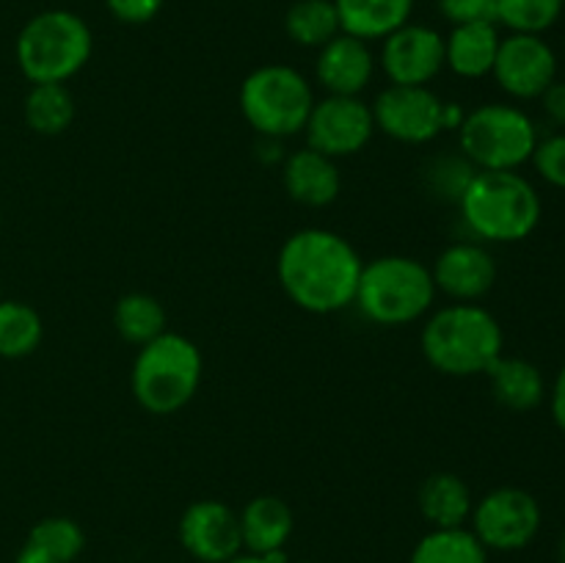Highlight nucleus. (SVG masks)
<instances>
[{
    "label": "nucleus",
    "mask_w": 565,
    "mask_h": 563,
    "mask_svg": "<svg viewBox=\"0 0 565 563\" xmlns=\"http://www.w3.org/2000/svg\"><path fill=\"white\" fill-rule=\"evenodd\" d=\"M362 268L353 243L323 226L292 232L276 257V276L285 296L312 315H334L351 307Z\"/></svg>",
    "instance_id": "obj_1"
},
{
    "label": "nucleus",
    "mask_w": 565,
    "mask_h": 563,
    "mask_svg": "<svg viewBox=\"0 0 565 563\" xmlns=\"http://www.w3.org/2000/svg\"><path fill=\"white\" fill-rule=\"evenodd\" d=\"M423 357L436 373L469 379L502 357L505 334L494 315L480 304H447L430 309L419 334Z\"/></svg>",
    "instance_id": "obj_2"
},
{
    "label": "nucleus",
    "mask_w": 565,
    "mask_h": 563,
    "mask_svg": "<svg viewBox=\"0 0 565 563\" xmlns=\"http://www.w3.org/2000/svg\"><path fill=\"white\" fill-rule=\"evenodd\" d=\"M204 359L196 342L177 331H163L138 348L130 370V390L138 406L154 417H169L196 397Z\"/></svg>",
    "instance_id": "obj_3"
},
{
    "label": "nucleus",
    "mask_w": 565,
    "mask_h": 563,
    "mask_svg": "<svg viewBox=\"0 0 565 563\" xmlns=\"http://www.w3.org/2000/svg\"><path fill=\"white\" fill-rule=\"evenodd\" d=\"M458 208L475 237L489 243L524 241L541 221L539 191L519 171H478Z\"/></svg>",
    "instance_id": "obj_4"
},
{
    "label": "nucleus",
    "mask_w": 565,
    "mask_h": 563,
    "mask_svg": "<svg viewBox=\"0 0 565 563\" xmlns=\"http://www.w3.org/2000/svg\"><path fill=\"white\" fill-rule=\"evenodd\" d=\"M436 285L430 265L406 254H384L364 263L359 276V312L375 326L397 329L425 318L434 309Z\"/></svg>",
    "instance_id": "obj_5"
},
{
    "label": "nucleus",
    "mask_w": 565,
    "mask_h": 563,
    "mask_svg": "<svg viewBox=\"0 0 565 563\" xmlns=\"http://www.w3.org/2000/svg\"><path fill=\"white\" fill-rule=\"evenodd\" d=\"M94 50L92 28L66 9L31 17L17 36L14 53L22 75L33 83H66L88 64Z\"/></svg>",
    "instance_id": "obj_6"
},
{
    "label": "nucleus",
    "mask_w": 565,
    "mask_h": 563,
    "mask_svg": "<svg viewBox=\"0 0 565 563\" xmlns=\"http://www.w3.org/2000/svg\"><path fill=\"white\" fill-rule=\"evenodd\" d=\"M243 119L252 125L259 138H285L298 136L307 127L309 114L315 105L312 83L287 64H265L248 72L241 83Z\"/></svg>",
    "instance_id": "obj_7"
},
{
    "label": "nucleus",
    "mask_w": 565,
    "mask_h": 563,
    "mask_svg": "<svg viewBox=\"0 0 565 563\" xmlns=\"http://www.w3.org/2000/svg\"><path fill=\"white\" fill-rule=\"evenodd\" d=\"M458 144L478 171H516L533 158L539 130L516 105L486 103L463 116Z\"/></svg>",
    "instance_id": "obj_8"
},
{
    "label": "nucleus",
    "mask_w": 565,
    "mask_h": 563,
    "mask_svg": "<svg viewBox=\"0 0 565 563\" xmlns=\"http://www.w3.org/2000/svg\"><path fill=\"white\" fill-rule=\"evenodd\" d=\"M469 522L486 550L516 552L539 535L541 506L519 486H500L475 502Z\"/></svg>",
    "instance_id": "obj_9"
},
{
    "label": "nucleus",
    "mask_w": 565,
    "mask_h": 563,
    "mask_svg": "<svg viewBox=\"0 0 565 563\" xmlns=\"http://www.w3.org/2000/svg\"><path fill=\"white\" fill-rule=\"evenodd\" d=\"M375 132L373 110L362 97H337L326 94L315 99L303 136L307 147L326 158H348L362 152Z\"/></svg>",
    "instance_id": "obj_10"
},
{
    "label": "nucleus",
    "mask_w": 565,
    "mask_h": 563,
    "mask_svg": "<svg viewBox=\"0 0 565 563\" xmlns=\"http://www.w3.org/2000/svg\"><path fill=\"white\" fill-rule=\"evenodd\" d=\"M375 130L397 144H428L441 130L445 99L430 86H386L370 105Z\"/></svg>",
    "instance_id": "obj_11"
},
{
    "label": "nucleus",
    "mask_w": 565,
    "mask_h": 563,
    "mask_svg": "<svg viewBox=\"0 0 565 563\" xmlns=\"http://www.w3.org/2000/svg\"><path fill=\"white\" fill-rule=\"evenodd\" d=\"M379 64L392 86H430L445 70V36L430 25L406 22L381 39Z\"/></svg>",
    "instance_id": "obj_12"
},
{
    "label": "nucleus",
    "mask_w": 565,
    "mask_h": 563,
    "mask_svg": "<svg viewBox=\"0 0 565 563\" xmlns=\"http://www.w3.org/2000/svg\"><path fill=\"white\" fill-rule=\"evenodd\" d=\"M491 75L508 97L541 99L557 81V55L544 36L511 33L500 42Z\"/></svg>",
    "instance_id": "obj_13"
},
{
    "label": "nucleus",
    "mask_w": 565,
    "mask_h": 563,
    "mask_svg": "<svg viewBox=\"0 0 565 563\" xmlns=\"http://www.w3.org/2000/svg\"><path fill=\"white\" fill-rule=\"evenodd\" d=\"M180 544L202 563H226L243 552L241 519L226 502L199 500L180 517Z\"/></svg>",
    "instance_id": "obj_14"
},
{
    "label": "nucleus",
    "mask_w": 565,
    "mask_h": 563,
    "mask_svg": "<svg viewBox=\"0 0 565 563\" xmlns=\"http://www.w3.org/2000/svg\"><path fill=\"white\" fill-rule=\"evenodd\" d=\"M436 293L458 304H478L489 296L497 282V259L483 243L458 241L441 248L436 263L430 265Z\"/></svg>",
    "instance_id": "obj_15"
},
{
    "label": "nucleus",
    "mask_w": 565,
    "mask_h": 563,
    "mask_svg": "<svg viewBox=\"0 0 565 563\" xmlns=\"http://www.w3.org/2000/svg\"><path fill=\"white\" fill-rule=\"evenodd\" d=\"M375 64L379 59H375L370 42L351 36V33H337L329 44L318 50L315 77L326 88V94L362 97V92L373 81Z\"/></svg>",
    "instance_id": "obj_16"
},
{
    "label": "nucleus",
    "mask_w": 565,
    "mask_h": 563,
    "mask_svg": "<svg viewBox=\"0 0 565 563\" xmlns=\"http://www.w3.org/2000/svg\"><path fill=\"white\" fill-rule=\"evenodd\" d=\"M281 185L292 202L318 210L329 208L340 196L342 177L334 158H326V155L303 147L285 155L281 160Z\"/></svg>",
    "instance_id": "obj_17"
},
{
    "label": "nucleus",
    "mask_w": 565,
    "mask_h": 563,
    "mask_svg": "<svg viewBox=\"0 0 565 563\" xmlns=\"http://www.w3.org/2000/svg\"><path fill=\"white\" fill-rule=\"evenodd\" d=\"M500 31L497 22H467L452 25L450 36H445V66L458 77L478 81L491 75L500 50Z\"/></svg>",
    "instance_id": "obj_18"
},
{
    "label": "nucleus",
    "mask_w": 565,
    "mask_h": 563,
    "mask_svg": "<svg viewBox=\"0 0 565 563\" xmlns=\"http://www.w3.org/2000/svg\"><path fill=\"white\" fill-rule=\"evenodd\" d=\"M237 519H241L243 550L252 555L285 550L292 535V524H296L290 506L276 495H259L248 500Z\"/></svg>",
    "instance_id": "obj_19"
},
{
    "label": "nucleus",
    "mask_w": 565,
    "mask_h": 563,
    "mask_svg": "<svg viewBox=\"0 0 565 563\" xmlns=\"http://www.w3.org/2000/svg\"><path fill=\"white\" fill-rule=\"evenodd\" d=\"M491 384V395L500 406L511 412H533L546 397V381L539 364L522 357H497L486 370Z\"/></svg>",
    "instance_id": "obj_20"
},
{
    "label": "nucleus",
    "mask_w": 565,
    "mask_h": 563,
    "mask_svg": "<svg viewBox=\"0 0 565 563\" xmlns=\"http://www.w3.org/2000/svg\"><path fill=\"white\" fill-rule=\"evenodd\" d=\"M417 506L430 528H463L472 517V491L456 472H434L419 484Z\"/></svg>",
    "instance_id": "obj_21"
},
{
    "label": "nucleus",
    "mask_w": 565,
    "mask_h": 563,
    "mask_svg": "<svg viewBox=\"0 0 565 563\" xmlns=\"http://www.w3.org/2000/svg\"><path fill=\"white\" fill-rule=\"evenodd\" d=\"M86 546L83 528L70 517H44L28 530L14 563H75Z\"/></svg>",
    "instance_id": "obj_22"
},
{
    "label": "nucleus",
    "mask_w": 565,
    "mask_h": 563,
    "mask_svg": "<svg viewBox=\"0 0 565 563\" xmlns=\"http://www.w3.org/2000/svg\"><path fill=\"white\" fill-rule=\"evenodd\" d=\"M342 33L375 42L412 22L414 0H334Z\"/></svg>",
    "instance_id": "obj_23"
},
{
    "label": "nucleus",
    "mask_w": 565,
    "mask_h": 563,
    "mask_svg": "<svg viewBox=\"0 0 565 563\" xmlns=\"http://www.w3.org/2000/svg\"><path fill=\"white\" fill-rule=\"evenodd\" d=\"M22 114L25 125L39 136H61L75 121V97L66 83H33Z\"/></svg>",
    "instance_id": "obj_24"
},
{
    "label": "nucleus",
    "mask_w": 565,
    "mask_h": 563,
    "mask_svg": "<svg viewBox=\"0 0 565 563\" xmlns=\"http://www.w3.org/2000/svg\"><path fill=\"white\" fill-rule=\"evenodd\" d=\"M169 326L163 304L149 293H127L114 307V329L130 346H147L154 337H160Z\"/></svg>",
    "instance_id": "obj_25"
},
{
    "label": "nucleus",
    "mask_w": 565,
    "mask_h": 563,
    "mask_svg": "<svg viewBox=\"0 0 565 563\" xmlns=\"http://www.w3.org/2000/svg\"><path fill=\"white\" fill-rule=\"evenodd\" d=\"M408 563H489V550L467 528H434L417 541Z\"/></svg>",
    "instance_id": "obj_26"
},
{
    "label": "nucleus",
    "mask_w": 565,
    "mask_h": 563,
    "mask_svg": "<svg viewBox=\"0 0 565 563\" xmlns=\"http://www.w3.org/2000/svg\"><path fill=\"white\" fill-rule=\"evenodd\" d=\"M285 31L298 47L320 50L342 33L334 0H296L285 14Z\"/></svg>",
    "instance_id": "obj_27"
},
{
    "label": "nucleus",
    "mask_w": 565,
    "mask_h": 563,
    "mask_svg": "<svg viewBox=\"0 0 565 563\" xmlns=\"http://www.w3.org/2000/svg\"><path fill=\"white\" fill-rule=\"evenodd\" d=\"M42 315L25 301L0 298V357L25 359L42 346Z\"/></svg>",
    "instance_id": "obj_28"
},
{
    "label": "nucleus",
    "mask_w": 565,
    "mask_h": 563,
    "mask_svg": "<svg viewBox=\"0 0 565 563\" xmlns=\"http://www.w3.org/2000/svg\"><path fill=\"white\" fill-rule=\"evenodd\" d=\"M563 6L565 0H500L497 25H505L511 33L541 36L561 20Z\"/></svg>",
    "instance_id": "obj_29"
},
{
    "label": "nucleus",
    "mask_w": 565,
    "mask_h": 563,
    "mask_svg": "<svg viewBox=\"0 0 565 563\" xmlns=\"http://www.w3.org/2000/svg\"><path fill=\"white\" fill-rule=\"evenodd\" d=\"M475 174L478 169L463 155H439L428 166V188L445 202L458 204Z\"/></svg>",
    "instance_id": "obj_30"
},
{
    "label": "nucleus",
    "mask_w": 565,
    "mask_h": 563,
    "mask_svg": "<svg viewBox=\"0 0 565 563\" xmlns=\"http://www.w3.org/2000/svg\"><path fill=\"white\" fill-rule=\"evenodd\" d=\"M533 166L541 174V180H546L550 185L563 188L565 191V132L557 136L539 138L533 149Z\"/></svg>",
    "instance_id": "obj_31"
},
{
    "label": "nucleus",
    "mask_w": 565,
    "mask_h": 563,
    "mask_svg": "<svg viewBox=\"0 0 565 563\" xmlns=\"http://www.w3.org/2000/svg\"><path fill=\"white\" fill-rule=\"evenodd\" d=\"M436 3L447 22L467 25V22H497L500 0H436Z\"/></svg>",
    "instance_id": "obj_32"
},
{
    "label": "nucleus",
    "mask_w": 565,
    "mask_h": 563,
    "mask_svg": "<svg viewBox=\"0 0 565 563\" xmlns=\"http://www.w3.org/2000/svg\"><path fill=\"white\" fill-rule=\"evenodd\" d=\"M105 6L125 25H143L160 14L163 0H105Z\"/></svg>",
    "instance_id": "obj_33"
},
{
    "label": "nucleus",
    "mask_w": 565,
    "mask_h": 563,
    "mask_svg": "<svg viewBox=\"0 0 565 563\" xmlns=\"http://www.w3.org/2000/svg\"><path fill=\"white\" fill-rule=\"evenodd\" d=\"M541 105H544V114L550 116L555 125L565 127V83H552V86L541 94Z\"/></svg>",
    "instance_id": "obj_34"
},
{
    "label": "nucleus",
    "mask_w": 565,
    "mask_h": 563,
    "mask_svg": "<svg viewBox=\"0 0 565 563\" xmlns=\"http://www.w3.org/2000/svg\"><path fill=\"white\" fill-rule=\"evenodd\" d=\"M550 403H552V417H555L557 428L565 434V362H563V368L557 370L555 384H552Z\"/></svg>",
    "instance_id": "obj_35"
},
{
    "label": "nucleus",
    "mask_w": 565,
    "mask_h": 563,
    "mask_svg": "<svg viewBox=\"0 0 565 563\" xmlns=\"http://www.w3.org/2000/svg\"><path fill=\"white\" fill-rule=\"evenodd\" d=\"M467 116V110L458 103H445V110H441V130H458Z\"/></svg>",
    "instance_id": "obj_36"
},
{
    "label": "nucleus",
    "mask_w": 565,
    "mask_h": 563,
    "mask_svg": "<svg viewBox=\"0 0 565 563\" xmlns=\"http://www.w3.org/2000/svg\"><path fill=\"white\" fill-rule=\"evenodd\" d=\"M226 563H268V561H265L263 555H252V552H241V555H235V557H232V561H226Z\"/></svg>",
    "instance_id": "obj_37"
},
{
    "label": "nucleus",
    "mask_w": 565,
    "mask_h": 563,
    "mask_svg": "<svg viewBox=\"0 0 565 563\" xmlns=\"http://www.w3.org/2000/svg\"><path fill=\"white\" fill-rule=\"evenodd\" d=\"M557 563H565V530H563L561 541H557Z\"/></svg>",
    "instance_id": "obj_38"
},
{
    "label": "nucleus",
    "mask_w": 565,
    "mask_h": 563,
    "mask_svg": "<svg viewBox=\"0 0 565 563\" xmlns=\"http://www.w3.org/2000/svg\"><path fill=\"white\" fill-rule=\"evenodd\" d=\"M298 563H312V561H298Z\"/></svg>",
    "instance_id": "obj_39"
}]
</instances>
